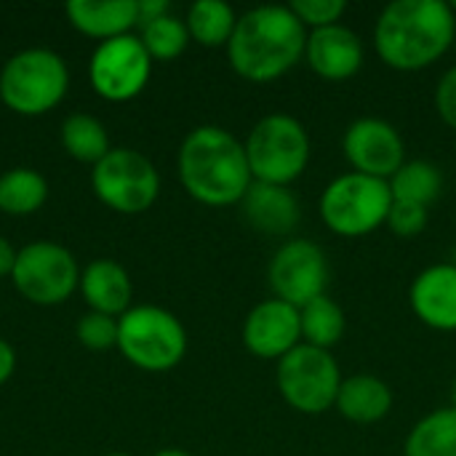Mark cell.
<instances>
[{
	"mask_svg": "<svg viewBox=\"0 0 456 456\" xmlns=\"http://www.w3.org/2000/svg\"><path fill=\"white\" fill-rule=\"evenodd\" d=\"M75 337L88 350H96V353L112 350V347H118V318L91 310L77 318Z\"/></svg>",
	"mask_w": 456,
	"mask_h": 456,
	"instance_id": "cell-28",
	"label": "cell"
},
{
	"mask_svg": "<svg viewBox=\"0 0 456 456\" xmlns=\"http://www.w3.org/2000/svg\"><path fill=\"white\" fill-rule=\"evenodd\" d=\"M64 11L75 29L102 40L128 35V29L139 24L136 0H69Z\"/></svg>",
	"mask_w": 456,
	"mask_h": 456,
	"instance_id": "cell-20",
	"label": "cell"
},
{
	"mask_svg": "<svg viewBox=\"0 0 456 456\" xmlns=\"http://www.w3.org/2000/svg\"><path fill=\"white\" fill-rule=\"evenodd\" d=\"M254 182L291 187L310 166L313 144L305 123L286 112H270L254 123L243 142Z\"/></svg>",
	"mask_w": 456,
	"mask_h": 456,
	"instance_id": "cell-4",
	"label": "cell"
},
{
	"mask_svg": "<svg viewBox=\"0 0 456 456\" xmlns=\"http://www.w3.org/2000/svg\"><path fill=\"white\" fill-rule=\"evenodd\" d=\"M403 456H456V406L422 417L403 441Z\"/></svg>",
	"mask_w": 456,
	"mask_h": 456,
	"instance_id": "cell-21",
	"label": "cell"
},
{
	"mask_svg": "<svg viewBox=\"0 0 456 456\" xmlns=\"http://www.w3.org/2000/svg\"><path fill=\"white\" fill-rule=\"evenodd\" d=\"M342 371L331 350L299 345L275 363V385L286 406L299 414L318 417L334 409Z\"/></svg>",
	"mask_w": 456,
	"mask_h": 456,
	"instance_id": "cell-8",
	"label": "cell"
},
{
	"mask_svg": "<svg viewBox=\"0 0 456 456\" xmlns=\"http://www.w3.org/2000/svg\"><path fill=\"white\" fill-rule=\"evenodd\" d=\"M182 187L203 206H240L254 184L246 147L222 126L192 128L176 155Z\"/></svg>",
	"mask_w": 456,
	"mask_h": 456,
	"instance_id": "cell-3",
	"label": "cell"
},
{
	"mask_svg": "<svg viewBox=\"0 0 456 456\" xmlns=\"http://www.w3.org/2000/svg\"><path fill=\"white\" fill-rule=\"evenodd\" d=\"M299 323H302V342L321 350L337 347L347 331V315L329 294L299 307Z\"/></svg>",
	"mask_w": 456,
	"mask_h": 456,
	"instance_id": "cell-22",
	"label": "cell"
},
{
	"mask_svg": "<svg viewBox=\"0 0 456 456\" xmlns=\"http://www.w3.org/2000/svg\"><path fill=\"white\" fill-rule=\"evenodd\" d=\"M305 48L307 29L291 5H256L238 16L227 59L243 80L273 83L305 59Z\"/></svg>",
	"mask_w": 456,
	"mask_h": 456,
	"instance_id": "cell-2",
	"label": "cell"
},
{
	"mask_svg": "<svg viewBox=\"0 0 456 456\" xmlns=\"http://www.w3.org/2000/svg\"><path fill=\"white\" fill-rule=\"evenodd\" d=\"M243 345L262 361H281L302 345L299 307L283 299H265L243 321Z\"/></svg>",
	"mask_w": 456,
	"mask_h": 456,
	"instance_id": "cell-14",
	"label": "cell"
},
{
	"mask_svg": "<svg viewBox=\"0 0 456 456\" xmlns=\"http://www.w3.org/2000/svg\"><path fill=\"white\" fill-rule=\"evenodd\" d=\"M436 110L441 120L456 131V64L441 75L436 86Z\"/></svg>",
	"mask_w": 456,
	"mask_h": 456,
	"instance_id": "cell-31",
	"label": "cell"
},
{
	"mask_svg": "<svg viewBox=\"0 0 456 456\" xmlns=\"http://www.w3.org/2000/svg\"><path fill=\"white\" fill-rule=\"evenodd\" d=\"M243 216L246 222L262 232V235H291L302 219V206L299 198L291 192V187H281V184H265V182H254L246 192V198L240 200Z\"/></svg>",
	"mask_w": 456,
	"mask_h": 456,
	"instance_id": "cell-17",
	"label": "cell"
},
{
	"mask_svg": "<svg viewBox=\"0 0 456 456\" xmlns=\"http://www.w3.org/2000/svg\"><path fill=\"white\" fill-rule=\"evenodd\" d=\"M291 11L305 24V29L313 32V29L342 24L347 3L345 0H297V3H291Z\"/></svg>",
	"mask_w": 456,
	"mask_h": 456,
	"instance_id": "cell-29",
	"label": "cell"
},
{
	"mask_svg": "<svg viewBox=\"0 0 456 456\" xmlns=\"http://www.w3.org/2000/svg\"><path fill=\"white\" fill-rule=\"evenodd\" d=\"M80 291L94 313L120 318L126 310H131V278L128 270L115 259L88 262L80 273Z\"/></svg>",
	"mask_w": 456,
	"mask_h": 456,
	"instance_id": "cell-18",
	"label": "cell"
},
{
	"mask_svg": "<svg viewBox=\"0 0 456 456\" xmlns=\"http://www.w3.org/2000/svg\"><path fill=\"white\" fill-rule=\"evenodd\" d=\"M393 208L390 184L363 174L337 176L318 200L321 222L339 238H363L387 222Z\"/></svg>",
	"mask_w": 456,
	"mask_h": 456,
	"instance_id": "cell-7",
	"label": "cell"
},
{
	"mask_svg": "<svg viewBox=\"0 0 456 456\" xmlns=\"http://www.w3.org/2000/svg\"><path fill=\"white\" fill-rule=\"evenodd\" d=\"M409 305L428 329L444 331V334L456 331L454 262H438V265L425 267L409 289Z\"/></svg>",
	"mask_w": 456,
	"mask_h": 456,
	"instance_id": "cell-16",
	"label": "cell"
},
{
	"mask_svg": "<svg viewBox=\"0 0 456 456\" xmlns=\"http://www.w3.org/2000/svg\"><path fill=\"white\" fill-rule=\"evenodd\" d=\"M139 37L152 59L168 61V59H176L179 53H184V48L190 43V29H187L184 19H179L176 13L168 11V13L142 24Z\"/></svg>",
	"mask_w": 456,
	"mask_h": 456,
	"instance_id": "cell-27",
	"label": "cell"
},
{
	"mask_svg": "<svg viewBox=\"0 0 456 456\" xmlns=\"http://www.w3.org/2000/svg\"><path fill=\"white\" fill-rule=\"evenodd\" d=\"M454 51H456V37H454Z\"/></svg>",
	"mask_w": 456,
	"mask_h": 456,
	"instance_id": "cell-39",
	"label": "cell"
},
{
	"mask_svg": "<svg viewBox=\"0 0 456 456\" xmlns=\"http://www.w3.org/2000/svg\"><path fill=\"white\" fill-rule=\"evenodd\" d=\"M96 198L120 214L147 211L160 192V174L147 155L131 147H112L91 171Z\"/></svg>",
	"mask_w": 456,
	"mask_h": 456,
	"instance_id": "cell-9",
	"label": "cell"
},
{
	"mask_svg": "<svg viewBox=\"0 0 456 456\" xmlns=\"http://www.w3.org/2000/svg\"><path fill=\"white\" fill-rule=\"evenodd\" d=\"M305 61L318 77L342 83L361 72L366 61V48L358 32L345 24H334L307 32Z\"/></svg>",
	"mask_w": 456,
	"mask_h": 456,
	"instance_id": "cell-15",
	"label": "cell"
},
{
	"mask_svg": "<svg viewBox=\"0 0 456 456\" xmlns=\"http://www.w3.org/2000/svg\"><path fill=\"white\" fill-rule=\"evenodd\" d=\"M152 456H192L190 452H184V449H160V452H155Z\"/></svg>",
	"mask_w": 456,
	"mask_h": 456,
	"instance_id": "cell-35",
	"label": "cell"
},
{
	"mask_svg": "<svg viewBox=\"0 0 456 456\" xmlns=\"http://www.w3.org/2000/svg\"><path fill=\"white\" fill-rule=\"evenodd\" d=\"M456 13L446 0H395L374 24L377 56L398 72L433 67L454 48Z\"/></svg>",
	"mask_w": 456,
	"mask_h": 456,
	"instance_id": "cell-1",
	"label": "cell"
},
{
	"mask_svg": "<svg viewBox=\"0 0 456 456\" xmlns=\"http://www.w3.org/2000/svg\"><path fill=\"white\" fill-rule=\"evenodd\" d=\"M139 3V24H147L163 13H168V3L166 0H136Z\"/></svg>",
	"mask_w": 456,
	"mask_h": 456,
	"instance_id": "cell-32",
	"label": "cell"
},
{
	"mask_svg": "<svg viewBox=\"0 0 456 456\" xmlns=\"http://www.w3.org/2000/svg\"><path fill=\"white\" fill-rule=\"evenodd\" d=\"M118 350L142 371H171L187 353V331L174 313L139 305L118 318Z\"/></svg>",
	"mask_w": 456,
	"mask_h": 456,
	"instance_id": "cell-5",
	"label": "cell"
},
{
	"mask_svg": "<svg viewBox=\"0 0 456 456\" xmlns=\"http://www.w3.org/2000/svg\"><path fill=\"white\" fill-rule=\"evenodd\" d=\"M430 222V208L425 206H414V203H398L393 200V208L387 214V227L393 235L409 240V238H419L428 230Z\"/></svg>",
	"mask_w": 456,
	"mask_h": 456,
	"instance_id": "cell-30",
	"label": "cell"
},
{
	"mask_svg": "<svg viewBox=\"0 0 456 456\" xmlns=\"http://www.w3.org/2000/svg\"><path fill=\"white\" fill-rule=\"evenodd\" d=\"M387 184H390L393 200L430 208V203H436L444 190V176L436 163L417 158V160H406Z\"/></svg>",
	"mask_w": 456,
	"mask_h": 456,
	"instance_id": "cell-25",
	"label": "cell"
},
{
	"mask_svg": "<svg viewBox=\"0 0 456 456\" xmlns=\"http://www.w3.org/2000/svg\"><path fill=\"white\" fill-rule=\"evenodd\" d=\"M449 395H452V403H449V406H456V377L452 379V390H449Z\"/></svg>",
	"mask_w": 456,
	"mask_h": 456,
	"instance_id": "cell-36",
	"label": "cell"
},
{
	"mask_svg": "<svg viewBox=\"0 0 456 456\" xmlns=\"http://www.w3.org/2000/svg\"><path fill=\"white\" fill-rule=\"evenodd\" d=\"M452 8H454V13H456V0H454V3H452Z\"/></svg>",
	"mask_w": 456,
	"mask_h": 456,
	"instance_id": "cell-38",
	"label": "cell"
},
{
	"mask_svg": "<svg viewBox=\"0 0 456 456\" xmlns=\"http://www.w3.org/2000/svg\"><path fill=\"white\" fill-rule=\"evenodd\" d=\"M184 24L190 29V40L206 48H227L238 24V13L224 0H198L190 5Z\"/></svg>",
	"mask_w": 456,
	"mask_h": 456,
	"instance_id": "cell-24",
	"label": "cell"
},
{
	"mask_svg": "<svg viewBox=\"0 0 456 456\" xmlns=\"http://www.w3.org/2000/svg\"><path fill=\"white\" fill-rule=\"evenodd\" d=\"M16 291L32 305H59L80 286V267L69 248L53 240H35L19 248L11 273Z\"/></svg>",
	"mask_w": 456,
	"mask_h": 456,
	"instance_id": "cell-10",
	"label": "cell"
},
{
	"mask_svg": "<svg viewBox=\"0 0 456 456\" xmlns=\"http://www.w3.org/2000/svg\"><path fill=\"white\" fill-rule=\"evenodd\" d=\"M48 198V182L40 171L16 166L0 174V211L11 216L35 214Z\"/></svg>",
	"mask_w": 456,
	"mask_h": 456,
	"instance_id": "cell-23",
	"label": "cell"
},
{
	"mask_svg": "<svg viewBox=\"0 0 456 456\" xmlns=\"http://www.w3.org/2000/svg\"><path fill=\"white\" fill-rule=\"evenodd\" d=\"M61 147L80 163H91L96 166L112 147H110V136L107 128L99 118L88 115V112H72L64 118L61 123Z\"/></svg>",
	"mask_w": 456,
	"mask_h": 456,
	"instance_id": "cell-26",
	"label": "cell"
},
{
	"mask_svg": "<svg viewBox=\"0 0 456 456\" xmlns=\"http://www.w3.org/2000/svg\"><path fill=\"white\" fill-rule=\"evenodd\" d=\"M393 390L385 379L374 374H353L342 379L334 409L353 425H377L393 411Z\"/></svg>",
	"mask_w": 456,
	"mask_h": 456,
	"instance_id": "cell-19",
	"label": "cell"
},
{
	"mask_svg": "<svg viewBox=\"0 0 456 456\" xmlns=\"http://www.w3.org/2000/svg\"><path fill=\"white\" fill-rule=\"evenodd\" d=\"M152 75V56L147 53L142 37L118 35L102 40L91 53L88 77L99 96L110 102H128L144 91Z\"/></svg>",
	"mask_w": 456,
	"mask_h": 456,
	"instance_id": "cell-11",
	"label": "cell"
},
{
	"mask_svg": "<svg viewBox=\"0 0 456 456\" xmlns=\"http://www.w3.org/2000/svg\"><path fill=\"white\" fill-rule=\"evenodd\" d=\"M67 88V61L51 48H24L0 69V99L19 115H43L53 110Z\"/></svg>",
	"mask_w": 456,
	"mask_h": 456,
	"instance_id": "cell-6",
	"label": "cell"
},
{
	"mask_svg": "<svg viewBox=\"0 0 456 456\" xmlns=\"http://www.w3.org/2000/svg\"><path fill=\"white\" fill-rule=\"evenodd\" d=\"M16 248L0 235V278H11L13 273V265H16Z\"/></svg>",
	"mask_w": 456,
	"mask_h": 456,
	"instance_id": "cell-34",
	"label": "cell"
},
{
	"mask_svg": "<svg viewBox=\"0 0 456 456\" xmlns=\"http://www.w3.org/2000/svg\"><path fill=\"white\" fill-rule=\"evenodd\" d=\"M104 456H131V454H123V452H112V454H104Z\"/></svg>",
	"mask_w": 456,
	"mask_h": 456,
	"instance_id": "cell-37",
	"label": "cell"
},
{
	"mask_svg": "<svg viewBox=\"0 0 456 456\" xmlns=\"http://www.w3.org/2000/svg\"><path fill=\"white\" fill-rule=\"evenodd\" d=\"M270 289L275 299L305 307L329 289V259L315 240L291 238L270 259Z\"/></svg>",
	"mask_w": 456,
	"mask_h": 456,
	"instance_id": "cell-12",
	"label": "cell"
},
{
	"mask_svg": "<svg viewBox=\"0 0 456 456\" xmlns=\"http://www.w3.org/2000/svg\"><path fill=\"white\" fill-rule=\"evenodd\" d=\"M345 160L355 174L390 182L406 163V144L398 128L385 118H358L342 136Z\"/></svg>",
	"mask_w": 456,
	"mask_h": 456,
	"instance_id": "cell-13",
	"label": "cell"
},
{
	"mask_svg": "<svg viewBox=\"0 0 456 456\" xmlns=\"http://www.w3.org/2000/svg\"><path fill=\"white\" fill-rule=\"evenodd\" d=\"M13 369H16V353L5 339H0V385L11 379Z\"/></svg>",
	"mask_w": 456,
	"mask_h": 456,
	"instance_id": "cell-33",
	"label": "cell"
}]
</instances>
